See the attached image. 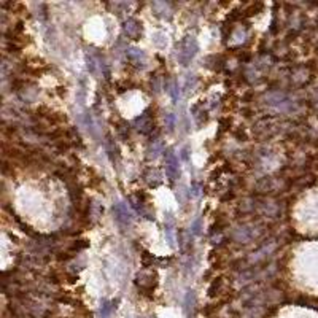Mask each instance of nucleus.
Here are the masks:
<instances>
[{
    "label": "nucleus",
    "instance_id": "obj_1",
    "mask_svg": "<svg viewBox=\"0 0 318 318\" xmlns=\"http://www.w3.org/2000/svg\"><path fill=\"white\" fill-rule=\"evenodd\" d=\"M193 229H194V234H199V229H201V220H196V221H194Z\"/></svg>",
    "mask_w": 318,
    "mask_h": 318
}]
</instances>
